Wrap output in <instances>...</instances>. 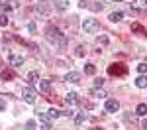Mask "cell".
Returning <instances> with one entry per match:
<instances>
[{
    "mask_svg": "<svg viewBox=\"0 0 147 130\" xmlns=\"http://www.w3.org/2000/svg\"><path fill=\"white\" fill-rule=\"evenodd\" d=\"M45 37H47V42H51V44H57V46H61V47L67 46V37L61 34V32L57 30L55 26H49V28H47Z\"/></svg>",
    "mask_w": 147,
    "mask_h": 130,
    "instance_id": "6da1fadb",
    "label": "cell"
},
{
    "mask_svg": "<svg viewBox=\"0 0 147 130\" xmlns=\"http://www.w3.org/2000/svg\"><path fill=\"white\" fill-rule=\"evenodd\" d=\"M82 30H84V34H96L100 30V24H98L96 18H84L82 20Z\"/></svg>",
    "mask_w": 147,
    "mask_h": 130,
    "instance_id": "7a4b0ae2",
    "label": "cell"
},
{
    "mask_svg": "<svg viewBox=\"0 0 147 130\" xmlns=\"http://www.w3.org/2000/svg\"><path fill=\"white\" fill-rule=\"evenodd\" d=\"M125 65H122V63H112V65H110V67H108V73H110V75H116V77H118V75H125Z\"/></svg>",
    "mask_w": 147,
    "mask_h": 130,
    "instance_id": "3957f363",
    "label": "cell"
},
{
    "mask_svg": "<svg viewBox=\"0 0 147 130\" xmlns=\"http://www.w3.org/2000/svg\"><path fill=\"white\" fill-rule=\"evenodd\" d=\"M22 99L26 101V103H35V93H34V89H30V87H24L22 89Z\"/></svg>",
    "mask_w": 147,
    "mask_h": 130,
    "instance_id": "277c9868",
    "label": "cell"
},
{
    "mask_svg": "<svg viewBox=\"0 0 147 130\" xmlns=\"http://www.w3.org/2000/svg\"><path fill=\"white\" fill-rule=\"evenodd\" d=\"M104 108H106V112H118V110H120V103H118L116 99H108L106 105H104Z\"/></svg>",
    "mask_w": 147,
    "mask_h": 130,
    "instance_id": "5b68a950",
    "label": "cell"
},
{
    "mask_svg": "<svg viewBox=\"0 0 147 130\" xmlns=\"http://www.w3.org/2000/svg\"><path fill=\"white\" fill-rule=\"evenodd\" d=\"M37 118L41 120V124H43V128H45V130L51 128V120H53V118L49 116V112H41V114H39Z\"/></svg>",
    "mask_w": 147,
    "mask_h": 130,
    "instance_id": "8992f818",
    "label": "cell"
},
{
    "mask_svg": "<svg viewBox=\"0 0 147 130\" xmlns=\"http://www.w3.org/2000/svg\"><path fill=\"white\" fill-rule=\"evenodd\" d=\"M65 81H69V83H79L80 81V73H79V71H69L67 75H65Z\"/></svg>",
    "mask_w": 147,
    "mask_h": 130,
    "instance_id": "52a82bcc",
    "label": "cell"
},
{
    "mask_svg": "<svg viewBox=\"0 0 147 130\" xmlns=\"http://www.w3.org/2000/svg\"><path fill=\"white\" fill-rule=\"evenodd\" d=\"M131 8L134 10H147V0H136V2H131Z\"/></svg>",
    "mask_w": 147,
    "mask_h": 130,
    "instance_id": "ba28073f",
    "label": "cell"
},
{
    "mask_svg": "<svg viewBox=\"0 0 147 130\" xmlns=\"http://www.w3.org/2000/svg\"><path fill=\"white\" fill-rule=\"evenodd\" d=\"M53 2H55V8L61 12H65L69 8V0H53Z\"/></svg>",
    "mask_w": 147,
    "mask_h": 130,
    "instance_id": "9c48e42d",
    "label": "cell"
},
{
    "mask_svg": "<svg viewBox=\"0 0 147 130\" xmlns=\"http://www.w3.org/2000/svg\"><path fill=\"white\" fill-rule=\"evenodd\" d=\"M136 114H137V116H145V114H147V103H139V105H137Z\"/></svg>",
    "mask_w": 147,
    "mask_h": 130,
    "instance_id": "30bf717a",
    "label": "cell"
},
{
    "mask_svg": "<svg viewBox=\"0 0 147 130\" xmlns=\"http://www.w3.org/2000/svg\"><path fill=\"white\" fill-rule=\"evenodd\" d=\"M136 87L137 89H145L147 87V77L145 75H139V77L136 79Z\"/></svg>",
    "mask_w": 147,
    "mask_h": 130,
    "instance_id": "8fae6325",
    "label": "cell"
},
{
    "mask_svg": "<svg viewBox=\"0 0 147 130\" xmlns=\"http://www.w3.org/2000/svg\"><path fill=\"white\" fill-rule=\"evenodd\" d=\"M8 61H10V65H16V67H18V65H24V57L22 55H10Z\"/></svg>",
    "mask_w": 147,
    "mask_h": 130,
    "instance_id": "7c38bea8",
    "label": "cell"
},
{
    "mask_svg": "<svg viewBox=\"0 0 147 130\" xmlns=\"http://www.w3.org/2000/svg\"><path fill=\"white\" fill-rule=\"evenodd\" d=\"M39 89L45 91V93H49V91H51V81H49V79H41V81H39Z\"/></svg>",
    "mask_w": 147,
    "mask_h": 130,
    "instance_id": "4fadbf2b",
    "label": "cell"
},
{
    "mask_svg": "<svg viewBox=\"0 0 147 130\" xmlns=\"http://www.w3.org/2000/svg\"><path fill=\"white\" fill-rule=\"evenodd\" d=\"M65 101H67V105H77V103H79V95L77 93H69Z\"/></svg>",
    "mask_w": 147,
    "mask_h": 130,
    "instance_id": "5bb4252c",
    "label": "cell"
},
{
    "mask_svg": "<svg viewBox=\"0 0 147 130\" xmlns=\"http://www.w3.org/2000/svg\"><path fill=\"white\" fill-rule=\"evenodd\" d=\"M124 18V12H112L110 14V22H120Z\"/></svg>",
    "mask_w": 147,
    "mask_h": 130,
    "instance_id": "9a60e30c",
    "label": "cell"
},
{
    "mask_svg": "<svg viewBox=\"0 0 147 130\" xmlns=\"http://www.w3.org/2000/svg\"><path fill=\"white\" fill-rule=\"evenodd\" d=\"M90 93H92V97H98V99H104V97H106V91H102V89H98V87H94Z\"/></svg>",
    "mask_w": 147,
    "mask_h": 130,
    "instance_id": "2e32d148",
    "label": "cell"
},
{
    "mask_svg": "<svg viewBox=\"0 0 147 130\" xmlns=\"http://www.w3.org/2000/svg\"><path fill=\"white\" fill-rule=\"evenodd\" d=\"M28 79L32 83H37L39 81V73H37V71H30V73H28Z\"/></svg>",
    "mask_w": 147,
    "mask_h": 130,
    "instance_id": "e0dca14e",
    "label": "cell"
},
{
    "mask_svg": "<svg viewBox=\"0 0 147 130\" xmlns=\"http://www.w3.org/2000/svg\"><path fill=\"white\" fill-rule=\"evenodd\" d=\"M84 73H86V75H94V73H96V67H94L92 63H88V65H84Z\"/></svg>",
    "mask_w": 147,
    "mask_h": 130,
    "instance_id": "ac0fdd59",
    "label": "cell"
},
{
    "mask_svg": "<svg viewBox=\"0 0 147 130\" xmlns=\"http://www.w3.org/2000/svg\"><path fill=\"white\" fill-rule=\"evenodd\" d=\"M84 118H86V112H79V114L75 116V122H77V124H82V122H84Z\"/></svg>",
    "mask_w": 147,
    "mask_h": 130,
    "instance_id": "d6986e66",
    "label": "cell"
},
{
    "mask_svg": "<svg viewBox=\"0 0 147 130\" xmlns=\"http://www.w3.org/2000/svg\"><path fill=\"white\" fill-rule=\"evenodd\" d=\"M90 8L94 12H98V10H102V8H104V4H102V2H94V4H90Z\"/></svg>",
    "mask_w": 147,
    "mask_h": 130,
    "instance_id": "ffe728a7",
    "label": "cell"
},
{
    "mask_svg": "<svg viewBox=\"0 0 147 130\" xmlns=\"http://www.w3.org/2000/svg\"><path fill=\"white\" fill-rule=\"evenodd\" d=\"M137 71H139L141 75H143V73H147V63H139V65H137Z\"/></svg>",
    "mask_w": 147,
    "mask_h": 130,
    "instance_id": "44dd1931",
    "label": "cell"
},
{
    "mask_svg": "<svg viewBox=\"0 0 147 130\" xmlns=\"http://www.w3.org/2000/svg\"><path fill=\"white\" fill-rule=\"evenodd\" d=\"M4 26H8V18L4 14H0V28H4Z\"/></svg>",
    "mask_w": 147,
    "mask_h": 130,
    "instance_id": "7402d4cb",
    "label": "cell"
},
{
    "mask_svg": "<svg viewBox=\"0 0 147 130\" xmlns=\"http://www.w3.org/2000/svg\"><path fill=\"white\" fill-rule=\"evenodd\" d=\"M0 75H2V79H12V77H14L10 71H0Z\"/></svg>",
    "mask_w": 147,
    "mask_h": 130,
    "instance_id": "603a6c76",
    "label": "cell"
},
{
    "mask_svg": "<svg viewBox=\"0 0 147 130\" xmlns=\"http://www.w3.org/2000/svg\"><path fill=\"white\" fill-rule=\"evenodd\" d=\"M47 112H49V116H51V118H57L59 114H61L59 110H55V108H51V110H47Z\"/></svg>",
    "mask_w": 147,
    "mask_h": 130,
    "instance_id": "cb8c5ba5",
    "label": "cell"
},
{
    "mask_svg": "<svg viewBox=\"0 0 147 130\" xmlns=\"http://www.w3.org/2000/svg\"><path fill=\"white\" fill-rule=\"evenodd\" d=\"M35 128V120H28V124H26V130H34Z\"/></svg>",
    "mask_w": 147,
    "mask_h": 130,
    "instance_id": "d4e9b609",
    "label": "cell"
},
{
    "mask_svg": "<svg viewBox=\"0 0 147 130\" xmlns=\"http://www.w3.org/2000/svg\"><path fill=\"white\" fill-rule=\"evenodd\" d=\"M131 30H134V32H143V28H141L139 24H131Z\"/></svg>",
    "mask_w": 147,
    "mask_h": 130,
    "instance_id": "484cf974",
    "label": "cell"
},
{
    "mask_svg": "<svg viewBox=\"0 0 147 130\" xmlns=\"http://www.w3.org/2000/svg\"><path fill=\"white\" fill-rule=\"evenodd\" d=\"M102 85H104L102 79H96V81H94V87H98V89H102Z\"/></svg>",
    "mask_w": 147,
    "mask_h": 130,
    "instance_id": "4316f807",
    "label": "cell"
},
{
    "mask_svg": "<svg viewBox=\"0 0 147 130\" xmlns=\"http://www.w3.org/2000/svg\"><path fill=\"white\" fill-rule=\"evenodd\" d=\"M0 10H4V12H10V4H0Z\"/></svg>",
    "mask_w": 147,
    "mask_h": 130,
    "instance_id": "83f0119b",
    "label": "cell"
},
{
    "mask_svg": "<svg viewBox=\"0 0 147 130\" xmlns=\"http://www.w3.org/2000/svg\"><path fill=\"white\" fill-rule=\"evenodd\" d=\"M77 55H79V57H82V55H84V49H82V47H77Z\"/></svg>",
    "mask_w": 147,
    "mask_h": 130,
    "instance_id": "f1b7e54d",
    "label": "cell"
},
{
    "mask_svg": "<svg viewBox=\"0 0 147 130\" xmlns=\"http://www.w3.org/2000/svg\"><path fill=\"white\" fill-rule=\"evenodd\" d=\"M98 44H108V37H104V35L98 37Z\"/></svg>",
    "mask_w": 147,
    "mask_h": 130,
    "instance_id": "f546056e",
    "label": "cell"
},
{
    "mask_svg": "<svg viewBox=\"0 0 147 130\" xmlns=\"http://www.w3.org/2000/svg\"><path fill=\"white\" fill-rule=\"evenodd\" d=\"M143 128H145V130H147V120H145V122H143Z\"/></svg>",
    "mask_w": 147,
    "mask_h": 130,
    "instance_id": "4dcf8cb0",
    "label": "cell"
},
{
    "mask_svg": "<svg viewBox=\"0 0 147 130\" xmlns=\"http://www.w3.org/2000/svg\"><path fill=\"white\" fill-rule=\"evenodd\" d=\"M90 130H102V128H90Z\"/></svg>",
    "mask_w": 147,
    "mask_h": 130,
    "instance_id": "1f68e13d",
    "label": "cell"
},
{
    "mask_svg": "<svg viewBox=\"0 0 147 130\" xmlns=\"http://www.w3.org/2000/svg\"><path fill=\"white\" fill-rule=\"evenodd\" d=\"M116 2H124V0H116Z\"/></svg>",
    "mask_w": 147,
    "mask_h": 130,
    "instance_id": "d6a6232c",
    "label": "cell"
},
{
    "mask_svg": "<svg viewBox=\"0 0 147 130\" xmlns=\"http://www.w3.org/2000/svg\"><path fill=\"white\" fill-rule=\"evenodd\" d=\"M39 2H43V0H39Z\"/></svg>",
    "mask_w": 147,
    "mask_h": 130,
    "instance_id": "836d02e7",
    "label": "cell"
}]
</instances>
